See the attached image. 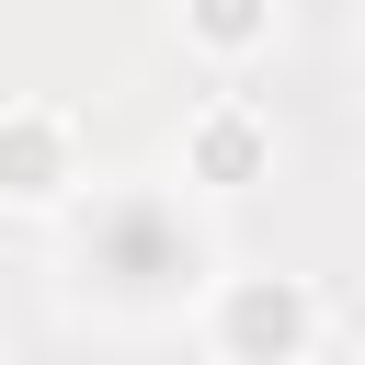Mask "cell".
<instances>
[{
  "label": "cell",
  "mask_w": 365,
  "mask_h": 365,
  "mask_svg": "<svg viewBox=\"0 0 365 365\" xmlns=\"http://www.w3.org/2000/svg\"><path fill=\"white\" fill-rule=\"evenodd\" d=\"M262 23H274L262 0H194V34L205 46H262Z\"/></svg>",
  "instance_id": "5b68a950"
},
{
  "label": "cell",
  "mask_w": 365,
  "mask_h": 365,
  "mask_svg": "<svg viewBox=\"0 0 365 365\" xmlns=\"http://www.w3.org/2000/svg\"><path fill=\"white\" fill-rule=\"evenodd\" d=\"M217 331H228V354H240V365H285V354L308 342V297H297V285H274V274H251V285L228 297V319H217Z\"/></svg>",
  "instance_id": "7a4b0ae2"
},
{
  "label": "cell",
  "mask_w": 365,
  "mask_h": 365,
  "mask_svg": "<svg viewBox=\"0 0 365 365\" xmlns=\"http://www.w3.org/2000/svg\"><path fill=\"white\" fill-rule=\"evenodd\" d=\"M194 171H205V182H240V171H262V137H251L240 114H217V125L194 137Z\"/></svg>",
  "instance_id": "277c9868"
},
{
  "label": "cell",
  "mask_w": 365,
  "mask_h": 365,
  "mask_svg": "<svg viewBox=\"0 0 365 365\" xmlns=\"http://www.w3.org/2000/svg\"><path fill=\"white\" fill-rule=\"evenodd\" d=\"M91 274L125 285V297H160L171 274H194V240H182L171 205H103V228H91Z\"/></svg>",
  "instance_id": "6da1fadb"
},
{
  "label": "cell",
  "mask_w": 365,
  "mask_h": 365,
  "mask_svg": "<svg viewBox=\"0 0 365 365\" xmlns=\"http://www.w3.org/2000/svg\"><path fill=\"white\" fill-rule=\"evenodd\" d=\"M57 171H68V137H57L46 114H11V125H0V182H11V194H57Z\"/></svg>",
  "instance_id": "3957f363"
}]
</instances>
